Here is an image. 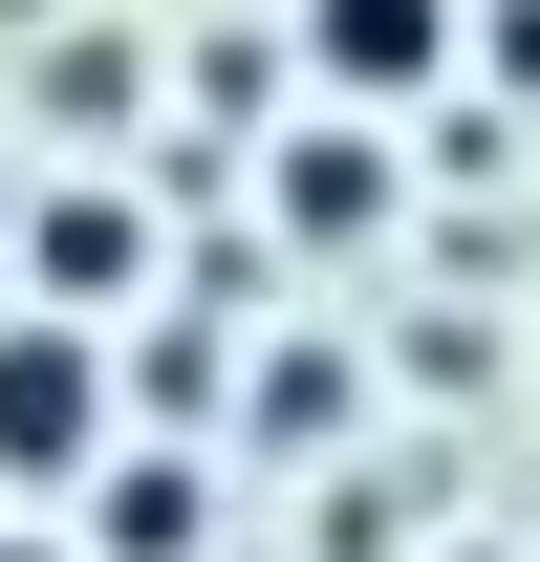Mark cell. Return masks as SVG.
I'll return each mask as SVG.
<instances>
[{"instance_id": "obj_1", "label": "cell", "mask_w": 540, "mask_h": 562, "mask_svg": "<svg viewBox=\"0 0 540 562\" xmlns=\"http://www.w3.org/2000/svg\"><path fill=\"white\" fill-rule=\"evenodd\" d=\"M87 432H109L87 347H66V325H22V347H0V476H87Z\"/></svg>"}, {"instance_id": "obj_2", "label": "cell", "mask_w": 540, "mask_h": 562, "mask_svg": "<svg viewBox=\"0 0 540 562\" xmlns=\"http://www.w3.org/2000/svg\"><path fill=\"white\" fill-rule=\"evenodd\" d=\"M432 44H454V0H325V66L346 87H432Z\"/></svg>"}, {"instance_id": "obj_3", "label": "cell", "mask_w": 540, "mask_h": 562, "mask_svg": "<svg viewBox=\"0 0 540 562\" xmlns=\"http://www.w3.org/2000/svg\"><path fill=\"white\" fill-rule=\"evenodd\" d=\"M44 281H66V303H109V281H131V216L66 195V216H44Z\"/></svg>"}, {"instance_id": "obj_4", "label": "cell", "mask_w": 540, "mask_h": 562, "mask_svg": "<svg viewBox=\"0 0 540 562\" xmlns=\"http://www.w3.org/2000/svg\"><path fill=\"white\" fill-rule=\"evenodd\" d=\"M0 562H22V541H0Z\"/></svg>"}]
</instances>
